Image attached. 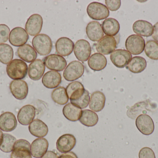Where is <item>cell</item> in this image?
Instances as JSON below:
<instances>
[{"instance_id": "cb8c5ba5", "label": "cell", "mask_w": 158, "mask_h": 158, "mask_svg": "<svg viewBox=\"0 0 158 158\" xmlns=\"http://www.w3.org/2000/svg\"><path fill=\"white\" fill-rule=\"evenodd\" d=\"M133 30L136 34L144 37H150L154 32L153 25L150 22L143 20H138L133 25Z\"/></svg>"}, {"instance_id": "ffe728a7", "label": "cell", "mask_w": 158, "mask_h": 158, "mask_svg": "<svg viewBox=\"0 0 158 158\" xmlns=\"http://www.w3.org/2000/svg\"><path fill=\"white\" fill-rule=\"evenodd\" d=\"M45 69L43 61L40 59H36L29 66V77L33 80H39L43 76Z\"/></svg>"}, {"instance_id": "d4e9b609", "label": "cell", "mask_w": 158, "mask_h": 158, "mask_svg": "<svg viewBox=\"0 0 158 158\" xmlns=\"http://www.w3.org/2000/svg\"><path fill=\"white\" fill-rule=\"evenodd\" d=\"M29 130L33 136L39 138L45 137L48 133L46 124L40 119H35L29 124Z\"/></svg>"}, {"instance_id": "30bf717a", "label": "cell", "mask_w": 158, "mask_h": 158, "mask_svg": "<svg viewBox=\"0 0 158 158\" xmlns=\"http://www.w3.org/2000/svg\"><path fill=\"white\" fill-rule=\"evenodd\" d=\"M10 92L13 96L18 100L25 99L28 93L27 83L22 80H14L9 85Z\"/></svg>"}, {"instance_id": "44dd1931", "label": "cell", "mask_w": 158, "mask_h": 158, "mask_svg": "<svg viewBox=\"0 0 158 158\" xmlns=\"http://www.w3.org/2000/svg\"><path fill=\"white\" fill-rule=\"evenodd\" d=\"M86 33L88 38L94 42L100 41L104 36L101 24L97 21H92L87 24Z\"/></svg>"}, {"instance_id": "ba28073f", "label": "cell", "mask_w": 158, "mask_h": 158, "mask_svg": "<svg viewBox=\"0 0 158 158\" xmlns=\"http://www.w3.org/2000/svg\"><path fill=\"white\" fill-rule=\"evenodd\" d=\"M132 58L130 52L124 49H117L110 55V59L113 65L119 68H123L129 64Z\"/></svg>"}, {"instance_id": "4316f807", "label": "cell", "mask_w": 158, "mask_h": 158, "mask_svg": "<svg viewBox=\"0 0 158 158\" xmlns=\"http://www.w3.org/2000/svg\"><path fill=\"white\" fill-rule=\"evenodd\" d=\"M17 53L19 58L27 63H32L37 57V52L29 44H25L19 47Z\"/></svg>"}, {"instance_id": "ac0fdd59", "label": "cell", "mask_w": 158, "mask_h": 158, "mask_svg": "<svg viewBox=\"0 0 158 158\" xmlns=\"http://www.w3.org/2000/svg\"><path fill=\"white\" fill-rule=\"evenodd\" d=\"M17 121L15 115L5 112L0 115V129L5 132H11L16 128Z\"/></svg>"}, {"instance_id": "d6a6232c", "label": "cell", "mask_w": 158, "mask_h": 158, "mask_svg": "<svg viewBox=\"0 0 158 158\" xmlns=\"http://www.w3.org/2000/svg\"><path fill=\"white\" fill-rule=\"evenodd\" d=\"M52 98L55 103L61 105L67 104L69 99L66 90L62 86L57 87L52 91Z\"/></svg>"}, {"instance_id": "484cf974", "label": "cell", "mask_w": 158, "mask_h": 158, "mask_svg": "<svg viewBox=\"0 0 158 158\" xmlns=\"http://www.w3.org/2000/svg\"><path fill=\"white\" fill-rule=\"evenodd\" d=\"M66 90L70 102L76 101L81 98L85 91L83 84L78 81L73 82L69 83Z\"/></svg>"}, {"instance_id": "f546056e", "label": "cell", "mask_w": 158, "mask_h": 158, "mask_svg": "<svg viewBox=\"0 0 158 158\" xmlns=\"http://www.w3.org/2000/svg\"><path fill=\"white\" fill-rule=\"evenodd\" d=\"M120 24L117 19L109 18L105 19L102 23V29L105 34L109 36H115L118 33Z\"/></svg>"}, {"instance_id": "7402d4cb", "label": "cell", "mask_w": 158, "mask_h": 158, "mask_svg": "<svg viewBox=\"0 0 158 158\" xmlns=\"http://www.w3.org/2000/svg\"><path fill=\"white\" fill-rule=\"evenodd\" d=\"M62 82L61 74L57 71L51 70L46 72L43 77L42 82L46 88L54 89L57 88Z\"/></svg>"}, {"instance_id": "603a6c76", "label": "cell", "mask_w": 158, "mask_h": 158, "mask_svg": "<svg viewBox=\"0 0 158 158\" xmlns=\"http://www.w3.org/2000/svg\"><path fill=\"white\" fill-rule=\"evenodd\" d=\"M106 100V96L103 92L99 91L94 92L90 97L89 108L94 112H100L105 107Z\"/></svg>"}, {"instance_id": "ee69618b", "label": "cell", "mask_w": 158, "mask_h": 158, "mask_svg": "<svg viewBox=\"0 0 158 158\" xmlns=\"http://www.w3.org/2000/svg\"><path fill=\"white\" fill-rule=\"evenodd\" d=\"M59 158H78L77 156L74 152H69L68 153H64L61 155Z\"/></svg>"}, {"instance_id": "f35d334b", "label": "cell", "mask_w": 158, "mask_h": 158, "mask_svg": "<svg viewBox=\"0 0 158 158\" xmlns=\"http://www.w3.org/2000/svg\"><path fill=\"white\" fill-rule=\"evenodd\" d=\"M10 29L5 24H0V44L7 41L9 36Z\"/></svg>"}, {"instance_id": "6da1fadb", "label": "cell", "mask_w": 158, "mask_h": 158, "mask_svg": "<svg viewBox=\"0 0 158 158\" xmlns=\"http://www.w3.org/2000/svg\"><path fill=\"white\" fill-rule=\"evenodd\" d=\"M27 64L21 59H14L6 66V73L8 77L12 79H24L27 76Z\"/></svg>"}, {"instance_id": "e0dca14e", "label": "cell", "mask_w": 158, "mask_h": 158, "mask_svg": "<svg viewBox=\"0 0 158 158\" xmlns=\"http://www.w3.org/2000/svg\"><path fill=\"white\" fill-rule=\"evenodd\" d=\"M74 42L67 37L59 38L56 43V53L61 56H68L72 53L74 48Z\"/></svg>"}, {"instance_id": "836d02e7", "label": "cell", "mask_w": 158, "mask_h": 158, "mask_svg": "<svg viewBox=\"0 0 158 158\" xmlns=\"http://www.w3.org/2000/svg\"><path fill=\"white\" fill-rule=\"evenodd\" d=\"M149 106V103L148 101L137 103L128 109L127 112V116L132 119H135L136 117L139 116V114L143 113V112L147 113L146 109H148Z\"/></svg>"}, {"instance_id": "b9f144b4", "label": "cell", "mask_w": 158, "mask_h": 158, "mask_svg": "<svg viewBox=\"0 0 158 158\" xmlns=\"http://www.w3.org/2000/svg\"><path fill=\"white\" fill-rule=\"evenodd\" d=\"M41 158H59L58 155L53 151H47Z\"/></svg>"}, {"instance_id": "7a4b0ae2", "label": "cell", "mask_w": 158, "mask_h": 158, "mask_svg": "<svg viewBox=\"0 0 158 158\" xmlns=\"http://www.w3.org/2000/svg\"><path fill=\"white\" fill-rule=\"evenodd\" d=\"M32 45L37 53L41 56L49 54L52 49L51 38L45 34H39L32 39Z\"/></svg>"}, {"instance_id": "60d3db41", "label": "cell", "mask_w": 158, "mask_h": 158, "mask_svg": "<svg viewBox=\"0 0 158 158\" xmlns=\"http://www.w3.org/2000/svg\"><path fill=\"white\" fill-rule=\"evenodd\" d=\"M106 4L108 9L110 11H115L118 10L121 6V1L116 0V1H110L106 0Z\"/></svg>"}, {"instance_id": "8992f818", "label": "cell", "mask_w": 158, "mask_h": 158, "mask_svg": "<svg viewBox=\"0 0 158 158\" xmlns=\"http://www.w3.org/2000/svg\"><path fill=\"white\" fill-rule=\"evenodd\" d=\"M135 125L138 130L144 135H149L155 130V124L149 115L141 114L135 120Z\"/></svg>"}, {"instance_id": "f6af8a7d", "label": "cell", "mask_w": 158, "mask_h": 158, "mask_svg": "<svg viewBox=\"0 0 158 158\" xmlns=\"http://www.w3.org/2000/svg\"><path fill=\"white\" fill-rule=\"evenodd\" d=\"M3 136V134L2 130L0 129V146H1Z\"/></svg>"}, {"instance_id": "4dcf8cb0", "label": "cell", "mask_w": 158, "mask_h": 158, "mask_svg": "<svg viewBox=\"0 0 158 158\" xmlns=\"http://www.w3.org/2000/svg\"><path fill=\"white\" fill-rule=\"evenodd\" d=\"M147 61L143 57H133L126 66V68L134 73H140L145 70L147 67Z\"/></svg>"}, {"instance_id": "9c48e42d", "label": "cell", "mask_w": 158, "mask_h": 158, "mask_svg": "<svg viewBox=\"0 0 158 158\" xmlns=\"http://www.w3.org/2000/svg\"><path fill=\"white\" fill-rule=\"evenodd\" d=\"M10 158H32L30 143L23 139L16 141Z\"/></svg>"}, {"instance_id": "7bdbcfd3", "label": "cell", "mask_w": 158, "mask_h": 158, "mask_svg": "<svg viewBox=\"0 0 158 158\" xmlns=\"http://www.w3.org/2000/svg\"><path fill=\"white\" fill-rule=\"evenodd\" d=\"M154 32H153L152 37L155 40V41L158 43V22L153 26Z\"/></svg>"}, {"instance_id": "e575fe53", "label": "cell", "mask_w": 158, "mask_h": 158, "mask_svg": "<svg viewBox=\"0 0 158 158\" xmlns=\"http://www.w3.org/2000/svg\"><path fill=\"white\" fill-rule=\"evenodd\" d=\"M14 57L13 48L6 44H0V62L3 64L10 63Z\"/></svg>"}, {"instance_id": "ab89813d", "label": "cell", "mask_w": 158, "mask_h": 158, "mask_svg": "<svg viewBox=\"0 0 158 158\" xmlns=\"http://www.w3.org/2000/svg\"><path fill=\"white\" fill-rule=\"evenodd\" d=\"M139 158H156L153 150L148 147H145L140 150Z\"/></svg>"}, {"instance_id": "74e56055", "label": "cell", "mask_w": 158, "mask_h": 158, "mask_svg": "<svg viewBox=\"0 0 158 158\" xmlns=\"http://www.w3.org/2000/svg\"><path fill=\"white\" fill-rule=\"evenodd\" d=\"M90 101V96L87 90H85L83 95L76 101H72V103L81 109H85L88 106Z\"/></svg>"}, {"instance_id": "d6986e66", "label": "cell", "mask_w": 158, "mask_h": 158, "mask_svg": "<svg viewBox=\"0 0 158 158\" xmlns=\"http://www.w3.org/2000/svg\"><path fill=\"white\" fill-rule=\"evenodd\" d=\"M49 143L45 138H37L31 145V156L36 158H41L48 150Z\"/></svg>"}, {"instance_id": "5bb4252c", "label": "cell", "mask_w": 158, "mask_h": 158, "mask_svg": "<svg viewBox=\"0 0 158 158\" xmlns=\"http://www.w3.org/2000/svg\"><path fill=\"white\" fill-rule=\"evenodd\" d=\"M29 39L28 34L26 30L20 27H17L11 30L9 41L15 46H21L25 45Z\"/></svg>"}, {"instance_id": "f1b7e54d", "label": "cell", "mask_w": 158, "mask_h": 158, "mask_svg": "<svg viewBox=\"0 0 158 158\" xmlns=\"http://www.w3.org/2000/svg\"><path fill=\"white\" fill-rule=\"evenodd\" d=\"M63 114L66 118L72 122L79 120L81 116L82 110L72 103H68L63 108Z\"/></svg>"}, {"instance_id": "3957f363", "label": "cell", "mask_w": 158, "mask_h": 158, "mask_svg": "<svg viewBox=\"0 0 158 158\" xmlns=\"http://www.w3.org/2000/svg\"><path fill=\"white\" fill-rule=\"evenodd\" d=\"M86 11L89 16L94 20H102L108 17L110 15L109 10L106 6L98 2L89 4Z\"/></svg>"}, {"instance_id": "4fadbf2b", "label": "cell", "mask_w": 158, "mask_h": 158, "mask_svg": "<svg viewBox=\"0 0 158 158\" xmlns=\"http://www.w3.org/2000/svg\"><path fill=\"white\" fill-rule=\"evenodd\" d=\"M43 18L39 14L31 15L27 20L25 26L26 31L31 36L38 35L42 28Z\"/></svg>"}, {"instance_id": "2e32d148", "label": "cell", "mask_w": 158, "mask_h": 158, "mask_svg": "<svg viewBox=\"0 0 158 158\" xmlns=\"http://www.w3.org/2000/svg\"><path fill=\"white\" fill-rule=\"evenodd\" d=\"M35 115V108L31 105H26L22 107L19 111L17 118L20 124L27 126L33 121Z\"/></svg>"}, {"instance_id": "277c9868", "label": "cell", "mask_w": 158, "mask_h": 158, "mask_svg": "<svg viewBox=\"0 0 158 158\" xmlns=\"http://www.w3.org/2000/svg\"><path fill=\"white\" fill-rule=\"evenodd\" d=\"M145 42L142 36L136 34L130 35L125 42V47L132 54L139 55L143 52Z\"/></svg>"}, {"instance_id": "d590c367", "label": "cell", "mask_w": 158, "mask_h": 158, "mask_svg": "<svg viewBox=\"0 0 158 158\" xmlns=\"http://www.w3.org/2000/svg\"><path fill=\"white\" fill-rule=\"evenodd\" d=\"M16 139L8 134H3L2 141L0 146V150L4 153H10L13 151Z\"/></svg>"}, {"instance_id": "83f0119b", "label": "cell", "mask_w": 158, "mask_h": 158, "mask_svg": "<svg viewBox=\"0 0 158 158\" xmlns=\"http://www.w3.org/2000/svg\"><path fill=\"white\" fill-rule=\"evenodd\" d=\"M88 65L90 69L93 70L100 71L105 69L106 66V58L103 54L95 53L89 58Z\"/></svg>"}, {"instance_id": "7c38bea8", "label": "cell", "mask_w": 158, "mask_h": 158, "mask_svg": "<svg viewBox=\"0 0 158 158\" xmlns=\"http://www.w3.org/2000/svg\"><path fill=\"white\" fill-rule=\"evenodd\" d=\"M74 53L79 61H87L91 53V47L90 43L85 40L78 41L74 45Z\"/></svg>"}, {"instance_id": "9a60e30c", "label": "cell", "mask_w": 158, "mask_h": 158, "mask_svg": "<svg viewBox=\"0 0 158 158\" xmlns=\"http://www.w3.org/2000/svg\"><path fill=\"white\" fill-rule=\"evenodd\" d=\"M77 140L71 134H65L60 136L56 142V148L61 153H66L71 151L75 147Z\"/></svg>"}, {"instance_id": "1f68e13d", "label": "cell", "mask_w": 158, "mask_h": 158, "mask_svg": "<svg viewBox=\"0 0 158 158\" xmlns=\"http://www.w3.org/2000/svg\"><path fill=\"white\" fill-rule=\"evenodd\" d=\"M79 121L84 126L92 127L97 124L98 117L97 114L94 111L89 109H85L82 111Z\"/></svg>"}, {"instance_id": "5b68a950", "label": "cell", "mask_w": 158, "mask_h": 158, "mask_svg": "<svg viewBox=\"0 0 158 158\" xmlns=\"http://www.w3.org/2000/svg\"><path fill=\"white\" fill-rule=\"evenodd\" d=\"M83 65L78 61L70 62L64 70L63 76L66 80L74 81L81 78L84 72Z\"/></svg>"}, {"instance_id": "8fae6325", "label": "cell", "mask_w": 158, "mask_h": 158, "mask_svg": "<svg viewBox=\"0 0 158 158\" xmlns=\"http://www.w3.org/2000/svg\"><path fill=\"white\" fill-rule=\"evenodd\" d=\"M117 46V41L114 37L105 36L98 42L96 48L101 54L108 55L114 51Z\"/></svg>"}, {"instance_id": "52a82bcc", "label": "cell", "mask_w": 158, "mask_h": 158, "mask_svg": "<svg viewBox=\"0 0 158 158\" xmlns=\"http://www.w3.org/2000/svg\"><path fill=\"white\" fill-rule=\"evenodd\" d=\"M43 62L48 69L56 71H62L67 66L66 59L58 54H51L43 59Z\"/></svg>"}, {"instance_id": "8d00e7d4", "label": "cell", "mask_w": 158, "mask_h": 158, "mask_svg": "<svg viewBox=\"0 0 158 158\" xmlns=\"http://www.w3.org/2000/svg\"><path fill=\"white\" fill-rule=\"evenodd\" d=\"M145 53L150 59L158 60V43L153 40L148 41L145 46Z\"/></svg>"}]
</instances>
